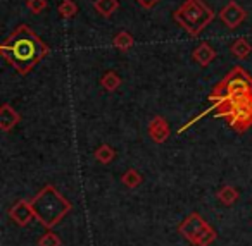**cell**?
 <instances>
[{
    "mask_svg": "<svg viewBox=\"0 0 252 246\" xmlns=\"http://www.w3.org/2000/svg\"><path fill=\"white\" fill-rule=\"evenodd\" d=\"M38 246H61V239L54 232H47L38 241Z\"/></svg>",
    "mask_w": 252,
    "mask_h": 246,
    "instance_id": "obj_21",
    "label": "cell"
},
{
    "mask_svg": "<svg viewBox=\"0 0 252 246\" xmlns=\"http://www.w3.org/2000/svg\"><path fill=\"white\" fill-rule=\"evenodd\" d=\"M216 57H218V52L209 45V43H200V45L192 52V59L202 67H206V66H209L211 62H214Z\"/></svg>",
    "mask_w": 252,
    "mask_h": 246,
    "instance_id": "obj_10",
    "label": "cell"
},
{
    "mask_svg": "<svg viewBox=\"0 0 252 246\" xmlns=\"http://www.w3.org/2000/svg\"><path fill=\"white\" fill-rule=\"evenodd\" d=\"M47 0H26V7H28L30 12L33 14H42L47 9Z\"/></svg>",
    "mask_w": 252,
    "mask_h": 246,
    "instance_id": "obj_20",
    "label": "cell"
},
{
    "mask_svg": "<svg viewBox=\"0 0 252 246\" xmlns=\"http://www.w3.org/2000/svg\"><path fill=\"white\" fill-rule=\"evenodd\" d=\"M218 18L226 25L228 29H235L245 21L247 12H245V9L242 7V5H238L235 0H230V2L221 9V12L218 14Z\"/></svg>",
    "mask_w": 252,
    "mask_h": 246,
    "instance_id": "obj_5",
    "label": "cell"
},
{
    "mask_svg": "<svg viewBox=\"0 0 252 246\" xmlns=\"http://www.w3.org/2000/svg\"><path fill=\"white\" fill-rule=\"evenodd\" d=\"M216 14L204 0H185L175 12L173 19L183 28L190 36H199L211 23L214 21Z\"/></svg>",
    "mask_w": 252,
    "mask_h": 246,
    "instance_id": "obj_4",
    "label": "cell"
},
{
    "mask_svg": "<svg viewBox=\"0 0 252 246\" xmlns=\"http://www.w3.org/2000/svg\"><path fill=\"white\" fill-rule=\"evenodd\" d=\"M21 121V115L14 110L9 104H4L0 109V129L4 133H9L11 129H14Z\"/></svg>",
    "mask_w": 252,
    "mask_h": 246,
    "instance_id": "obj_9",
    "label": "cell"
},
{
    "mask_svg": "<svg viewBox=\"0 0 252 246\" xmlns=\"http://www.w3.org/2000/svg\"><path fill=\"white\" fill-rule=\"evenodd\" d=\"M216 239V232H214V229L211 227L209 224L204 227V231L200 232V236H199V239H197V243L195 245H199V246H209L211 243Z\"/></svg>",
    "mask_w": 252,
    "mask_h": 246,
    "instance_id": "obj_19",
    "label": "cell"
},
{
    "mask_svg": "<svg viewBox=\"0 0 252 246\" xmlns=\"http://www.w3.org/2000/svg\"><path fill=\"white\" fill-rule=\"evenodd\" d=\"M2 57L21 76H26L36 64H40L50 49L28 25H19L0 45Z\"/></svg>",
    "mask_w": 252,
    "mask_h": 246,
    "instance_id": "obj_2",
    "label": "cell"
},
{
    "mask_svg": "<svg viewBox=\"0 0 252 246\" xmlns=\"http://www.w3.org/2000/svg\"><path fill=\"white\" fill-rule=\"evenodd\" d=\"M137 4H140L144 9H154L159 4V0H135Z\"/></svg>",
    "mask_w": 252,
    "mask_h": 246,
    "instance_id": "obj_22",
    "label": "cell"
},
{
    "mask_svg": "<svg viewBox=\"0 0 252 246\" xmlns=\"http://www.w3.org/2000/svg\"><path fill=\"white\" fill-rule=\"evenodd\" d=\"M100 84L104 90L107 91H116L119 86H121V78L118 76L116 71H107L104 76L100 78Z\"/></svg>",
    "mask_w": 252,
    "mask_h": 246,
    "instance_id": "obj_14",
    "label": "cell"
},
{
    "mask_svg": "<svg viewBox=\"0 0 252 246\" xmlns=\"http://www.w3.org/2000/svg\"><path fill=\"white\" fill-rule=\"evenodd\" d=\"M211 109L218 117H224L235 131L242 133L252 126V76L242 66L231 71L213 88Z\"/></svg>",
    "mask_w": 252,
    "mask_h": 246,
    "instance_id": "obj_1",
    "label": "cell"
},
{
    "mask_svg": "<svg viewBox=\"0 0 252 246\" xmlns=\"http://www.w3.org/2000/svg\"><path fill=\"white\" fill-rule=\"evenodd\" d=\"M206 225L207 224L202 220V217H200L199 214H192V215H189L185 220H183V224L178 227V231L182 232V234L185 236L190 243H197L200 232L204 231V227H206Z\"/></svg>",
    "mask_w": 252,
    "mask_h": 246,
    "instance_id": "obj_6",
    "label": "cell"
},
{
    "mask_svg": "<svg viewBox=\"0 0 252 246\" xmlns=\"http://www.w3.org/2000/svg\"><path fill=\"white\" fill-rule=\"evenodd\" d=\"M94 9L102 16V18H111V16L119 9V2L118 0H95Z\"/></svg>",
    "mask_w": 252,
    "mask_h": 246,
    "instance_id": "obj_12",
    "label": "cell"
},
{
    "mask_svg": "<svg viewBox=\"0 0 252 246\" xmlns=\"http://www.w3.org/2000/svg\"><path fill=\"white\" fill-rule=\"evenodd\" d=\"M121 181H123V184H125V186L137 188L138 184L142 183V174L138 172V170H135V169H128L125 174H123Z\"/></svg>",
    "mask_w": 252,
    "mask_h": 246,
    "instance_id": "obj_18",
    "label": "cell"
},
{
    "mask_svg": "<svg viewBox=\"0 0 252 246\" xmlns=\"http://www.w3.org/2000/svg\"><path fill=\"white\" fill-rule=\"evenodd\" d=\"M11 219L16 222L18 225H28L32 222V219L35 217V212H33L32 201L28 200H19L14 207L9 210Z\"/></svg>",
    "mask_w": 252,
    "mask_h": 246,
    "instance_id": "obj_7",
    "label": "cell"
},
{
    "mask_svg": "<svg viewBox=\"0 0 252 246\" xmlns=\"http://www.w3.org/2000/svg\"><path fill=\"white\" fill-rule=\"evenodd\" d=\"M35 219L45 227H54L71 210V203L54 186H45L32 200Z\"/></svg>",
    "mask_w": 252,
    "mask_h": 246,
    "instance_id": "obj_3",
    "label": "cell"
},
{
    "mask_svg": "<svg viewBox=\"0 0 252 246\" xmlns=\"http://www.w3.org/2000/svg\"><path fill=\"white\" fill-rule=\"evenodd\" d=\"M57 11H59L61 18L73 19L74 16L78 14V5L74 0H63V2L59 4V7H57Z\"/></svg>",
    "mask_w": 252,
    "mask_h": 246,
    "instance_id": "obj_15",
    "label": "cell"
},
{
    "mask_svg": "<svg viewBox=\"0 0 252 246\" xmlns=\"http://www.w3.org/2000/svg\"><path fill=\"white\" fill-rule=\"evenodd\" d=\"M114 157H116L114 148L109 145H100L97 150H95V159H97L100 164H104V165L105 164H111L112 160H114Z\"/></svg>",
    "mask_w": 252,
    "mask_h": 246,
    "instance_id": "obj_16",
    "label": "cell"
},
{
    "mask_svg": "<svg viewBox=\"0 0 252 246\" xmlns=\"http://www.w3.org/2000/svg\"><path fill=\"white\" fill-rule=\"evenodd\" d=\"M230 52L233 57H237L238 60H245L252 54V45L247 38H237L230 45Z\"/></svg>",
    "mask_w": 252,
    "mask_h": 246,
    "instance_id": "obj_11",
    "label": "cell"
},
{
    "mask_svg": "<svg viewBox=\"0 0 252 246\" xmlns=\"http://www.w3.org/2000/svg\"><path fill=\"white\" fill-rule=\"evenodd\" d=\"M133 45H135V38L131 36V33H128V31L116 33L114 38H112V47L118 50H123V52L130 50Z\"/></svg>",
    "mask_w": 252,
    "mask_h": 246,
    "instance_id": "obj_13",
    "label": "cell"
},
{
    "mask_svg": "<svg viewBox=\"0 0 252 246\" xmlns=\"http://www.w3.org/2000/svg\"><path fill=\"white\" fill-rule=\"evenodd\" d=\"M238 198V191L235 190L233 186H223L220 191H218V200L224 205H231L235 203Z\"/></svg>",
    "mask_w": 252,
    "mask_h": 246,
    "instance_id": "obj_17",
    "label": "cell"
},
{
    "mask_svg": "<svg viewBox=\"0 0 252 246\" xmlns=\"http://www.w3.org/2000/svg\"><path fill=\"white\" fill-rule=\"evenodd\" d=\"M149 136L152 138V141L156 143H164L166 139L171 135V129H169V124L166 122L164 117L161 115H156L151 122H149Z\"/></svg>",
    "mask_w": 252,
    "mask_h": 246,
    "instance_id": "obj_8",
    "label": "cell"
}]
</instances>
